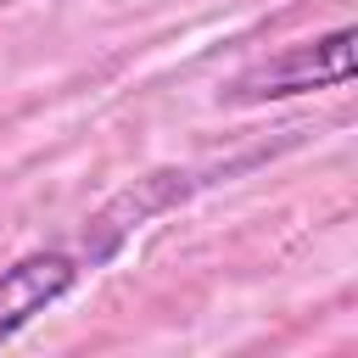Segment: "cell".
I'll use <instances>...</instances> for the list:
<instances>
[{
	"label": "cell",
	"instance_id": "cell-2",
	"mask_svg": "<svg viewBox=\"0 0 358 358\" xmlns=\"http://www.w3.org/2000/svg\"><path fill=\"white\" fill-rule=\"evenodd\" d=\"M78 285V263L67 252H34L0 268V341H11L22 324H34L50 302H62Z\"/></svg>",
	"mask_w": 358,
	"mask_h": 358
},
{
	"label": "cell",
	"instance_id": "cell-1",
	"mask_svg": "<svg viewBox=\"0 0 358 358\" xmlns=\"http://www.w3.org/2000/svg\"><path fill=\"white\" fill-rule=\"evenodd\" d=\"M347 78H352V28H330L308 45L268 56L263 67L241 73L229 84V95L235 101H285V95H308V90H341Z\"/></svg>",
	"mask_w": 358,
	"mask_h": 358
}]
</instances>
